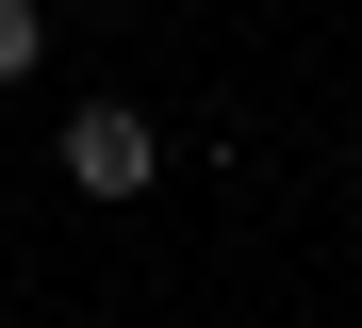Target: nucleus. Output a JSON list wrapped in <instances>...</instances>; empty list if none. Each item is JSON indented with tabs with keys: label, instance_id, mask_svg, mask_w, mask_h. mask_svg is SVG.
<instances>
[{
	"label": "nucleus",
	"instance_id": "obj_1",
	"mask_svg": "<svg viewBox=\"0 0 362 328\" xmlns=\"http://www.w3.org/2000/svg\"><path fill=\"white\" fill-rule=\"evenodd\" d=\"M49 164H66L83 197H148V181H165V131H148L132 99H83L66 131H49Z\"/></svg>",
	"mask_w": 362,
	"mask_h": 328
},
{
	"label": "nucleus",
	"instance_id": "obj_2",
	"mask_svg": "<svg viewBox=\"0 0 362 328\" xmlns=\"http://www.w3.org/2000/svg\"><path fill=\"white\" fill-rule=\"evenodd\" d=\"M49 66V0H0V83H33Z\"/></svg>",
	"mask_w": 362,
	"mask_h": 328
}]
</instances>
